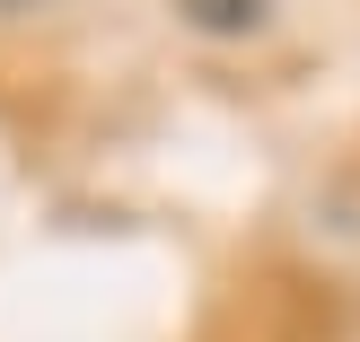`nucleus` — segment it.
Returning a JSON list of instances; mask_svg holds the SVG:
<instances>
[{"mask_svg": "<svg viewBox=\"0 0 360 342\" xmlns=\"http://www.w3.org/2000/svg\"><path fill=\"white\" fill-rule=\"evenodd\" d=\"M0 9H35V0H0Z\"/></svg>", "mask_w": 360, "mask_h": 342, "instance_id": "f03ea898", "label": "nucleus"}, {"mask_svg": "<svg viewBox=\"0 0 360 342\" xmlns=\"http://www.w3.org/2000/svg\"><path fill=\"white\" fill-rule=\"evenodd\" d=\"M185 9V27H202V35H255L264 18H273V0H176Z\"/></svg>", "mask_w": 360, "mask_h": 342, "instance_id": "f257e3e1", "label": "nucleus"}]
</instances>
